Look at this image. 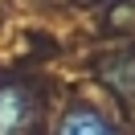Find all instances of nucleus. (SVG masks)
<instances>
[{"label": "nucleus", "mask_w": 135, "mask_h": 135, "mask_svg": "<svg viewBox=\"0 0 135 135\" xmlns=\"http://www.w3.org/2000/svg\"><path fill=\"white\" fill-rule=\"evenodd\" d=\"M37 123V102L25 86L0 82V135H29Z\"/></svg>", "instance_id": "nucleus-1"}, {"label": "nucleus", "mask_w": 135, "mask_h": 135, "mask_svg": "<svg viewBox=\"0 0 135 135\" xmlns=\"http://www.w3.org/2000/svg\"><path fill=\"white\" fill-rule=\"evenodd\" d=\"M57 135H115V127H110V119L98 115L94 107H70L66 115H61Z\"/></svg>", "instance_id": "nucleus-2"}]
</instances>
